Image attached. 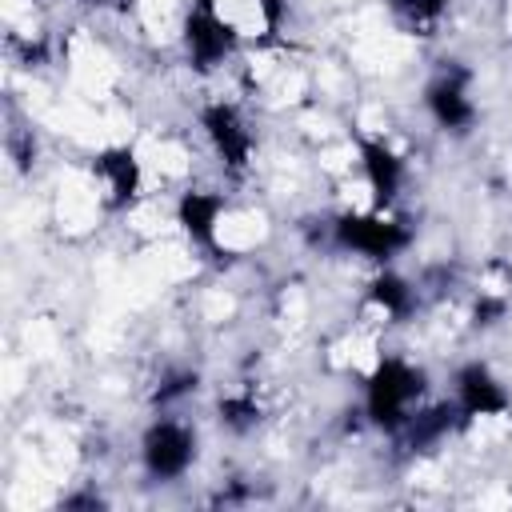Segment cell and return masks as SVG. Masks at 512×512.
I'll list each match as a JSON object with an SVG mask.
<instances>
[{
    "label": "cell",
    "instance_id": "cell-1",
    "mask_svg": "<svg viewBox=\"0 0 512 512\" xmlns=\"http://www.w3.org/2000/svg\"><path fill=\"white\" fill-rule=\"evenodd\" d=\"M424 404V372L404 356H380L364 376V416L380 428L400 432Z\"/></svg>",
    "mask_w": 512,
    "mask_h": 512
},
{
    "label": "cell",
    "instance_id": "cell-2",
    "mask_svg": "<svg viewBox=\"0 0 512 512\" xmlns=\"http://www.w3.org/2000/svg\"><path fill=\"white\" fill-rule=\"evenodd\" d=\"M328 228H332V244L336 248L356 252V256L376 260V264L400 256L408 248V240H412L408 224L400 216H392V208H372V204L340 212Z\"/></svg>",
    "mask_w": 512,
    "mask_h": 512
},
{
    "label": "cell",
    "instance_id": "cell-3",
    "mask_svg": "<svg viewBox=\"0 0 512 512\" xmlns=\"http://www.w3.org/2000/svg\"><path fill=\"white\" fill-rule=\"evenodd\" d=\"M180 40H184V56L196 72H220L232 64V56L240 52V36L220 20V12L208 0H192L184 20H180Z\"/></svg>",
    "mask_w": 512,
    "mask_h": 512
},
{
    "label": "cell",
    "instance_id": "cell-4",
    "mask_svg": "<svg viewBox=\"0 0 512 512\" xmlns=\"http://www.w3.org/2000/svg\"><path fill=\"white\" fill-rule=\"evenodd\" d=\"M92 192L108 212H132L144 200V160L132 144H116L92 156L88 164Z\"/></svg>",
    "mask_w": 512,
    "mask_h": 512
},
{
    "label": "cell",
    "instance_id": "cell-5",
    "mask_svg": "<svg viewBox=\"0 0 512 512\" xmlns=\"http://www.w3.org/2000/svg\"><path fill=\"white\" fill-rule=\"evenodd\" d=\"M140 460L152 480H180L196 460V432L176 416H156L140 440Z\"/></svg>",
    "mask_w": 512,
    "mask_h": 512
},
{
    "label": "cell",
    "instance_id": "cell-6",
    "mask_svg": "<svg viewBox=\"0 0 512 512\" xmlns=\"http://www.w3.org/2000/svg\"><path fill=\"white\" fill-rule=\"evenodd\" d=\"M428 116L448 132H468L476 124V100H472V72L456 60H444V68L424 88Z\"/></svg>",
    "mask_w": 512,
    "mask_h": 512
},
{
    "label": "cell",
    "instance_id": "cell-7",
    "mask_svg": "<svg viewBox=\"0 0 512 512\" xmlns=\"http://www.w3.org/2000/svg\"><path fill=\"white\" fill-rule=\"evenodd\" d=\"M200 128H204L212 152L220 156V164H224L228 172L240 176V172L252 164L256 140H252V128H248L244 112H240L232 100H212V104H204V108H200Z\"/></svg>",
    "mask_w": 512,
    "mask_h": 512
},
{
    "label": "cell",
    "instance_id": "cell-8",
    "mask_svg": "<svg viewBox=\"0 0 512 512\" xmlns=\"http://www.w3.org/2000/svg\"><path fill=\"white\" fill-rule=\"evenodd\" d=\"M460 416H464V428L472 424H488V420H504L512 412V396L508 388L500 384V376H492L488 364L472 360L456 372V392H452Z\"/></svg>",
    "mask_w": 512,
    "mask_h": 512
},
{
    "label": "cell",
    "instance_id": "cell-9",
    "mask_svg": "<svg viewBox=\"0 0 512 512\" xmlns=\"http://www.w3.org/2000/svg\"><path fill=\"white\" fill-rule=\"evenodd\" d=\"M356 164L372 208H392L404 188V156L384 136H356Z\"/></svg>",
    "mask_w": 512,
    "mask_h": 512
},
{
    "label": "cell",
    "instance_id": "cell-10",
    "mask_svg": "<svg viewBox=\"0 0 512 512\" xmlns=\"http://www.w3.org/2000/svg\"><path fill=\"white\" fill-rule=\"evenodd\" d=\"M228 212V196L224 192H208V188H184L172 216L184 232V240L200 252L220 256V224Z\"/></svg>",
    "mask_w": 512,
    "mask_h": 512
},
{
    "label": "cell",
    "instance_id": "cell-11",
    "mask_svg": "<svg viewBox=\"0 0 512 512\" xmlns=\"http://www.w3.org/2000/svg\"><path fill=\"white\" fill-rule=\"evenodd\" d=\"M412 308H416L412 284H408L404 276H396V272L384 268V272H376V276L368 280V288H364L360 320H364V328L380 332V328H392V324H400L404 316H412Z\"/></svg>",
    "mask_w": 512,
    "mask_h": 512
},
{
    "label": "cell",
    "instance_id": "cell-12",
    "mask_svg": "<svg viewBox=\"0 0 512 512\" xmlns=\"http://www.w3.org/2000/svg\"><path fill=\"white\" fill-rule=\"evenodd\" d=\"M388 12H392V24L408 36H436L440 24H444V12H448V0H388Z\"/></svg>",
    "mask_w": 512,
    "mask_h": 512
},
{
    "label": "cell",
    "instance_id": "cell-13",
    "mask_svg": "<svg viewBox=\"0 0 512 512\" xmlns=\"http://www.w3.org/2000/svg\"><path fill=\"white\" fill-rule=\"evenodd\" d=\"M220 420H224L232 432H248V428H256V420H260V400H256L252 392H232V396L220 400Z\"/></svg>",
    "mask_w": 512,
    "mask_h": 512
}]
</instances>
